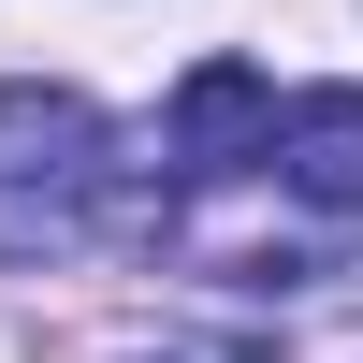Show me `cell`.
Returning a JSON list of instances; mask_svg holds the SVG:
<instances>
[{
    "label": "cell",
    "instance_id": "4",
    "mask_svg": "<svg viewBox=\"0 0 363 363\" xmlns=\"http://www.w3.org/2000/svg\"><path fill=\"white\" fill-rule=\"evenodd\" d=\"M145 363H277V349H247V335H160Z\"/></svg>",
    "mask_w": 363,
    "mask_h": 363
},
{
    "label": "cell",
    "instance_id": "3",
    "mask_svg": "<svg viewBox=\"0 0 363 363\" xmlns=\"http://www.w3.org/2000/svg\"><path fill=\"white\" fill-rule=\"evenodd\" d=\"M262 160H277V189H291V203L363 218V87H306V102H277Z\"/></svg>",
    "mask_w": 363,
    "mask_h": 363
},
{
    "label": "cell",
    "instance_id": "1",
    "mask_svg": "<svg viewBox=\"0 0 363 363\" xmlns=\"http://www.w3.org/2000/svg\"><path fill=\"white\" fill-rule=\"evenodd\" d=\"M102 189H116L102 102L15 73V87H0V262H15V277H29V262H73L87 218H102Z\"/></svg>",
    "mask_w": 363,
    "mask_h": 363
},
{
    "label": "cell",
    "instance_id": "2",
    "mask_svg": "<svg viewBox=\"0 0 363 363\" xmlns=\"http://www.w3.org/2000/svg\"><path fill=\"white\" fill-rule=\"evenodd\" d=\"M262 131H277V73H262V58H189V87H174V116H160L174 174L218 189V174L262 160Z\"/></svg>",
    "mask_w": 363,
    "mask_h": 363
}]
</instances>
